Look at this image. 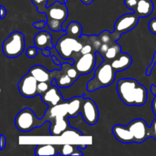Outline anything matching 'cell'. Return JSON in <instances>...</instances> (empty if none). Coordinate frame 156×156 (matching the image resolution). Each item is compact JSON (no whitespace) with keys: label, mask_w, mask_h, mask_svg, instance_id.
Wrapping results in <instances>:
<instances>
[{"label":"cell","mask_w":156,"mask_h":156,"mask_svg":"<svg viewBox=\"0 0 156 156\" xmlns=\"http://www.w3.org/2000/svg\"><path fill=\"white\" fill-rule=\"evenodd\" d=\"M112 133L118 141L123 143H142L152 137V129L143 119L132 120L126 126L117 124Z\"/></svg>","instance_id":"1"},{"label":"cell","mask_w":156,"mask_h":156,"mask_svg":"<svg viewBox=\"0 0 156 156\" xmlns=\"http://www.w3.org/2000/svg\"><path fill=\"white\" fill-rule=\"evenodd\" d=\"M117 90L120 100L127 106L140 107L147 101V89L134 79H120L117 82Z\"/></svg>","instance_id":"2"},{"label":"cell","mask_w":156,"mask_h":156,"mask_svg":"<svg viewBox=\"0 0 156 156\" xmlns=\"http://www.w3.org/2000/svg\"><path fill=\"white\" fill-rule=\"evenodd\" d=\"M116 73L111 62L105 60L94 69V76L87 83V91L92 92L112 85L115 80Z\"/></svg>","instance_id":"3"},{"label":"cell","mask_w":156,"mask_h":156,"mask_svg":"<svg viewBox=\"0 0 156 156\" xmlns=\"http://www.w3.org/2000/svg\"><path fill=\"white\" fill-rule=\"evenodd\" d=\"M83 44L80 38H75L67 34L62 35L55 44V48L61 56L66 59H77L82 55Z\"/></svg>","instance_id":"4"},{"label":"cell","mask_w":156,"mask_h":156,"mask_svg":"<svg viewBox=\"0 0 156 156\" xmlns=\"http://www.w3.org/2000/svg\"><path fill=\"white\" fill-rule=\"evenodd\" d=\"M49 118L46 114L44 117L38 118L31 109L25 108L18 113L15 119V124L17 129L23 133H28L34 128L41 127Z\"/></svg>","instance_id":"5"},{"label":"cell","mask_w":156,"mask_h":156,"mask_svg":"<svg viewBox=\"0 0 156 156\" xmlns=\"http://www.w3.org/2000/svg\"><path fill=\"white\" fill-rule=\"evenodd\" d=\"M24 47V35L19 31H14L3 42L2 52L7 57L15 58L22 54Z\"/></svg>","instance_id":"6"},{"label":"cell","mask_w":156,"mask_h":156,"mask_svg":"<svg viewBox=\"0 0 156 156\" xmlns=\"http://www.w3.org/2000/svg\"><path fill=\"white\" fill-rule=\"evenodd\" d=\"M80 114L83 120L88 125L96 124L99 119V111L97 105L92 99L89 98H83L81 105Z\"/></svg>","instance_id":"7"},{"label":"cell","mask_w":156,"mask_h":156,"mask_svg":"<svg viewBox=\"0 0 156 156\" xmlns=\"http://www.w3.org/2000/svg\"><path fill=\"white\" fill-rule=\"evenodd\" d=\"M37 85L38 82L37 79L31 74L27 73L19 81L18 83V87L20 93L23 97L31 98L36 97L37 95H39Z\"/></svg>","instance_id":"8"},{"label":"cell","mask_w":156,"mask_h":156,"mask_svg":"<svg viewBox=\"0 0 156 156\" xmlns=\"http://www.w3.org/2000/svg\"><path fill=\"white\" fill-rule=\"evenodd\" d=\"M97 56L96 52L82 54L77 59L75 60L74 66L80 75H88L94 72L96 68Z\"/></svg>","instance_id":"9"},{"label":"cell","mask_w":156,"mask_h":156,"mask_svg":"<svg viewBox=\"0 0 156 156\" xmlns=\"http://www.w3.org/2000/svg\"><path fill=\"white\" fill-rule=\"evenodd\" d=\"M139 19L140 17L135 12L125 14L116 21L114 31L121 36L122 34L132 30L138 24Z\"/></svg>","instance_id":"10"},{"label":"cell","mask_w":156,"mask_h":156,"mask_svg":"<svg viewBox=\"0 0 156 156\" xmlns=\"http://www.w3.org/2000/svg\"><path fill=\"white\" fill-rule=\"evenodd\" d=\"M67 0H65V2ZM65 2H60L59 1H56L53 5L47 7L44 12L47 18L59 20L64 23V21L68 18L69 15L68 9L66 5Z\"/></svg>","instance_id":"11"},{"label":"cell","mask_w":156,"mask_h":156,"mask_svg":"<svg viewBox=\"0 0 156 156\" xmlns=\"http://www.w3.org/2000/svg\"><path fill=\"white\" fill-rule=\"evenodd\" d=\"M40 96L42 101L46 104L49 108H53L64 101L60 88L57 85H52V84L50 88L45 93Z\"/></svg>","instance_id":"12"},{"label":"cell","mask_w":156,"mask_h":156,"mask_svg":"<svg viewBox=\"0 0 156 156\" xmlns=\"http://www.w3.org/2000/svg\"><path fill=\"white\" fill-rule=\"evenodd\" d=\"M34 43L35 47L41 50L52 49L55 47L53 41V36L47 30L38 32L34 37Z\"/></svg>","instance_id":"13"},{"label":"cell","mask_w":156,"mask_h":156,"mask_svg":"<svg viewBox=\"0 0 156 156\" xmlns=\"http://www.w3.org/2000/svg\"><path fill=\"white\" fill-rule=\"evenodd\" d=\"M52 79H56V85L59 88H67L73 85L76 82L74 79L70 78L65 73L63 69L61 67L60 69H55L51 72Z\"/></svg>","instance_id":"14"},{"label":"cell","mask_w":156,"mask_h":156,"mask_svg":"<svg viewBox=\"0 0 156 156\" xmlns=\"http://www.w3.org/2000/svg\"><path fill=\"white\" fill-rule=\"evenodd\" d=\"M28 73L31 74L38 82H46L50 84L52 83L53 79H52L51 72H50L42 66H34L29 69Z\"/></svg>","instance_id":"15"},{"label":"cell","mask_w":156,"mask_h":156,"mask_svg":"<svg viewBox=\"0 0 156 156\" xmlns=\"http://www.w3.org/2000/svg\"><path fill=\"white\" fill-rule=\"evenodd\" d=\"M110 62L113 69L117 73V72H123L127 69L132 65L133 60L129 54L121 52V53L116 59H113Z\"/></svg>","instance_id":"16"},{"label":"cell","mask_w":156,"mask_h":156,"mask_svg":"<svg viewBox=\"0 0 156 156\" xmlns=\"http://www.w3.org/2000/svg\"><path fill=\"white\" fill-rule=\"evenodd\" d=\"M83 98V95L75 96L69 100L65 101L69 117H76L80 114L81 105Z\"/></svg>","instance_id":"17"},{"label":"cell","mask_w":156,"mask_h":156,"mask_svg":"<svg viewBox=\"0 0 156 156\" xmlns=\"http://www.w3.org/2000/svg\"><path fill=\"white\" fill-rule=\"evenodd\" d=\"M154 10V4L152 0H139L133 12L140 18L149 16Z\"/></svg>","instance_id":"18"},{"label":"cell","mask_w":156,"mask_h":156,"mask_svg":"<svg viewBox=\"0 0 156 156\" xmlns=\"http://www.w3.org/2000/svg\"><path fill=\"white\" fill-rule=\"evenodd\" d=\"M60 145L39 144L34 150L35 155H59Z\"/></svg>","instance_id":"19"},{"label":"cell","mask_w":156,"mask_h":156,"mask_svg":"<svg viewBox=\"0 0 156 156\" xmlns=\"http://www.w3.org/2000/svg\"><path fill=\"white\" fill-rule=\"evenodd\" d=\"M120 53H121V47L116 41V42L112 43V44H110L109 48L107 50L103 57L105 61L111 62L113 59H116Z\"/></svg>","instance_id":"20"},{"label":"cell","mask_w":156,"mask_h":156,"mask_svg":"<svg viewBox=\"0 0 156 156\" xmlns=\"http://www.w3.org/2000/svg\"><path fill=\"white\" fill-rule=\"evenodd\" d=\"M66 32L69 36L80 38L82 35V27L77 21H72L66 27Z\"/></svg>","instance_id":"21"},{"label":"cell","mask_w":156,"mask_h":156,"mask_svg":"<svg viewBox=\"0 0 156 156\" xmlns=\"http://www.w3.org/2000/svg\"><path fill=\"white\" fill-rule=\"evenodd\" d=\"M100 41H101L102 44H112V43L116 42L117 40L120 39V35L117 34L115 32H109L108 30H104L99 35H98Z\"/></svg>","instance_id":"22"},{"label":"cell","mask_w":156,"mask_h":156,"mask_svg":"<svg viewBox=\"0 0 156 156\" xmlns=\"http://www.w3.org/2000/svg\"><path fill=\"white\" fill-rule=\"evenodd\" d=\"M61 67L63 69L65 73H66L70 78L74 79L76 82L80 78V73H79V71H78L77 69L76 68L74 64H71L69 63V62H65V63L61 64Z\"/></svg>","instance_id":"23"},{"label":"cell","mask_w":156,"mask_h":156,"mask_svg":"<svg viewBox=\"0 0 156 156\" xmlns=\"http://www.w3.org/2000/svg\"><path fill=\"white\" fill-rule=\"evenodd\" d=\"M47 25L53 32H59L63 30V22L59 20L47 18Z\"/></svg>","instance_id":"24"},{"label":"cell","mask_w":156,"mask_h":156,"mask_svg":"<svg viewBox=\"0 0 156 156\" xmlns=\"http://www.w3.org/2000/svg\"><path fill=\"white\" fill-rule=\"evenodd\" d=\"M77 148H78V145H74V144L60 145V148H59V155H72Z\"/></svg>","instance_id":"25"},{"label":"cell","mask_w":156,"mask_h":156,"mask_svg":"<svg viewBox=\"0 0 156 156\" xmlns=\"http://www.w3.org/2000/svg\"><path fill=\"white\" fill-rule=\"evenodd\" d=\"M74 136H82V133L80 130L76 129H66L62 134H61V137H67V138H70V137Z\"/></svg>","instance_id":"26"},{"label":"cell","mask_w":156,"mask_h":156,"mask_svg":"<svg viewBox=\"0 0 156 156\" xmlns=\"http://www.w3.org/2000/svg\"><path fill=\"white\" fill-rule=\"evenodd\" d=\"M33 4L37 9V11L41 13H44L47 9V4L48 0H31Z\"/></svg>","instance_id":"27"},{"label":"cell","mask_w":156,"mask_h":156,"mask_svg":"<svg viewBox=\"0 0 156 156\" xmlns=\"http://www.w3.org/2000/svg\"><path fill=\"white\" fill-rule=\"evenodd\" d=\"M50 85H51V84L48 83V82H38L37 91H38V94H39V95H41V94H43L44 93H45L46 91L50 88Z\"/></svg>","instance_id":"28"},{"label":"cell","mask_w":156,"mask_h":156,"mask_svg":"<svg viewBox=\"0 0 156 156\" xmlns=\"http://www.w3.org/2000/svg\"><path fill=\"white\" fill-rule=\"evenodd\" d=\"M25 53L27 57L30 58V59H33V58H35L37 56L38 48H37L36 47H28L27 49V50L25 51Z\"/></svg>","instance_id":"29"},{"label":"cell","mask_w":156,"mask_h":156,"mask_svg":"<svg viewBox=\"0 0 156 156\" xmlns=\"http://www.w3.org/2000/svg\"><path fill=\"white\" fill-rule=\"evenodd\" d=\"M155 63H156V50H155V53H154V56H153V59H152V62H151L150 65L147 67V69H146V76H151V73H152V69H153L154 67H155Z\"/></svg>","instance_id":"30"},{"label":"cell","mask_w":156,"mask_h":156,"mask_svg":"<svg viewBox=\"0 0 156 156\" xmlns=\"http://www.w3.org/2000/svg\"><path fill=\"white\" fill-rule=\"evenodd\" d=\"M139 0H124V4L130 10L133 11L136 7Z\"/></svg>","instance_id":"31"},{"label":"cell","mask_w":156,"mask_h":156,"mask_svg":"<svg viewBox=\"0 0 156 156\" xmlns=\"http://www.w3.org/2000/svg\"><path fill=\"white\" fill-rule=\"evenodd\" d=\"M91 52H95L93 50L92 47L90 44H85L82 47V50H81V53L82 54H86V53H91Z\"/></svg>","instance_id":"32"},{"label":"cell","mask_w":156,"mask_h":156,"mask_svg":"<svg viewBox=\"0 0 156 156\" xmlns=\"http://www.w3.org/2000/svg\"><path fill=\"white\" fill-rule=\"evenodd\" d=\"M149 28L154 34H156V18H152L149 23Z\"/></svg>","instance_id":"33"},{"label":"cell","mask_w":156,"mask_h":156,"mask_svg":"<svg viewBox=\"0 0 156 156\" xmlns=\"http://www.w3.org/2000/svg\"><path fill=\"white\" fill-rule=\"evenodd\" d=\"M47 25V21H39L33 23V27L37 29H44Z\"/></svg>","instance_id":"34"},{"label":"cell","mask_w":156,"mask_h":156,"mask_svg":"<svg viewBox=\"0 0 156 156\" xmlns=\"http://www.w3.org/2000/svg\"><path fill=\"white\" fill-rule=\"evenodd\" d=\"M110 47V44H102L101 46L100 47V48H99L98 50V53H101V54L102 55V56H104V55L105 54V53L107 52V50H108V48H109Z\"/></svg>","instance_id":"35"},{"label":"cell","mask_w":156,"mask_h":156,"mask_svg":"<svg viewBox=\"0 0 156 156\" xmlns=\"http://www.w3.org/2000/svg\"><path fill=\"white\" fill-rule=\"evenodd\" d=\"M6 143H7V140H6L5 136L2 134L0 136V151H2L4 149L6 146Z\"/></svg>","instance_id":"36"},{"label":"cell","mask_w":156,"mask_h":156,"mask_svg":"<svg viewBox=\"0 0 156 156\" xmlns=\"http://www.w3.org/2000/svg\"><path fill=\"white\" fill-rule=\"evenodd\" d=\"M150 127H151V129H152V138H153L155 140H156V117H155V120L152 121Z\"/></svg>","instance_id":"37"},{"label":"cell","mask_w":156,"mask_h":156,"mask_svg":"<svg viewBox=\"0 0 156 156\" xmlns=\"http://www.w3.org/2000/svg\"><path fill=\"white\" fill-rule=\"evenodd\" d=\"M51 58H52V60H53V63L55 64V65L56 66H61V62L60 60H59V59L57 58V56H55V55H53V56H51Z\"/></svg>","instance_id":"38"},{"label":"cell","mask_w":156,"mask_h":156,"mask_svg":"<svg viewBox=\"0 0 156 156\" xmlns=\"http://www.w3.org/2000/svg\"><path fill=\"white\" fill-rule=\"evenodd\" d=\"M0 9H1V16H0V18L3 19L6 16V15H7V11H6V9L3 5H1Z\"/></svg>","instance_id":"39"},{"label":"cell","mask_w":156,"mask_h":156,"mask_svg":"<svg viewBox=\"0 0 156 156\" xmlns=\"http://www.w3.org/2000/svg\"><path fill=\"white\" fill-rule=\"evenodd\" d=\"M152 111H153V114H155V116L156 117V95L153 98V100H152Z\"/></svg>","instance_id":"40"},{"label":"cell","mask_w":156,"mask_h":156,"mask_svg":"<svg viewBox=\"0 0 156 156\" xmlns=\"http://www.w3.org/2000/svg\"><path fill=\"white\" fill-rule=\"evenodd\" d=\"M73 155H73H81V156H82V155H84V153L82 152V151H81L80 148L78 147L77 149H76V151L73 152V155Z\"/></svg>","instance_id":"41"},{"label":"cell","mask_w":156,"mask_h":156,"mask_svg":"<svg viewBox=\"0 0 156 156\" xmlns=\"http://www.w3.org/2000/svg\"><path fill=\"white\" fill-rule=\"evenodd\" d=\"M41 51H42V54L44 56H50V54H51L50 49H45V50H41Z\"/></svg>","instance_id":"42"},{"label":"cell","mask_w":156,"mask_h":156,"mask_svg":"<svg viewBox=\"0 0 156 156\" xmlns=\"http://www.w3.org/2000/svg\"><path fill=\"white\" fill-rule=\"evenodd\" d=\"M150 91L151 92H152V94H153V95H156V85H154V84H152V85H151L150 86Z\"/></svg>","instance_id":"43"},{"label":"cell","mask_w":156,"mask_h":156,"mask_svg":"<svg viewBox=\"0 0 156 156\" xmlns=\"http://www.w3.org/2000/svg\"><path fill=\"white\" fill-rule=\"evenodd\" d=\"M80 1L85 5H90L91 4V2H93L94 0H80Z\"/></svg>","instance_id":"44"}]
</instances>
